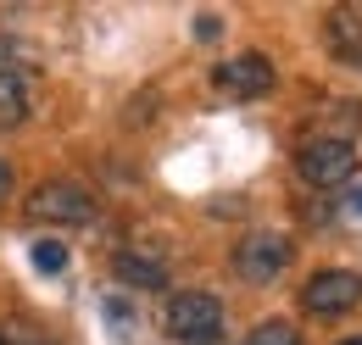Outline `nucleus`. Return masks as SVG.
<instances>
[{
  "label": "nucleus",
  "instance_id": "39448f33",
  "mask_svg": "<svg viewBox=\"0 0 362 345\" xmlns=\"http://www.w3.org/2000/svg\"><path fill=\"white\" fill-rule=\"evenodd\" d=\"M301 306H307L313 317L357 312L362 306V273H351V267H323V273H313L307 290H301Z\"/></svg>",
  "mask_w": 362,
  "mask_h": 345
},
{
  "label": "nucleus",
  "instance_id": "4468645a",
  "mask_svg": "<svg viewBox=\"0 0 362 345\" xmlns=\"http://www.w3.org/2000/svg\"><path fill=\"white\" fill-rule=\"evenodd\" d=\"M0 345H6V340H0Z\"/></svg>",
  "mask_w": 362,
  "mask_h": 345
},
{
  "label": "nucleus",
  "instance_id": "f8f14e48",
  "mask_svg": "<svg viewBox=\"0 0 362 345\" xmlns=\"http://www.w3.org/2000/svg\"><path fill=\"white\" fill-rule=\"evenodd\" d=\"M6 195H11V162H0V206H6Z\"/></svg>",
  "mask_w": 362,
  "mask_h": 345
},
{
  "label": "nucleus",
  "instance_id": "ddd939ff",
  "mask_svg": "<svg viewBox=\"0 0 362 345\" xmlns=\"http://www.w3.org/2000/svg\"><path fill=\"white\" fill-rule=\"evenodd\" d=\"M340 345H362V334H357V340H340Z\"/></svg>",
  "mask_w": 362,
  "mask_h": 345
},
{
  "label": "nucleus",
  "instance_id": "1a4fd4ad",
  "mask_svg": "<svg viewBox=\"0 0 362 345\" xmlns=\"http://www.w3.org/2000/svg\"><path fill=\"white\" fill-rule=\"evenodd\" d=\"M245 345H301V329L284 323V317H268V323L251 329V340H245Z\"/></svg>",
  "mask_w": 362,
  "mask_h": 345
},
{
  "label": "nucleus",
  "instance_id": "9d476101",
  "mask_svg": "<svg viewBox=\"0 0 362 345\" xmlns=\"http://www.w3.org/2000/svg\"><path fill=\"white\" fill-rule=\"evenodd\" d=\"M28 257H34V267H40L45 279H56V273L67 267V245H62V240H40V245H34Z\"/></svg>",
  "mask_w": 362,
  "mask_h": 345
},
{
  "label": "nucleus",
  "instance_id": "f257e3e1",
  "mask_svg": "<svg viewBox=\"0 0 362 345\" xmlns=\"http://www.w3.org/2000/svg\"><path fill=\"white\" fill-rule=\"evenodd\" d=\"M28 217L50 228H90L100 223V201L73 178H45L40 189H28Z\"/></svg>",
  "mask_w": 362,
  "mask_h": 345
},
{
  "label": "nucleus",
  "instance_id": "20e7f679",
  "mask_svg": "<svg viewBox=\"0 0 362 345\" xmlns=\"http://www.w3.org/2000/svg\"><path fill=\"white\" fill-rule=\"evenodd\" d=\"M290 262H296V245H290L284 234H273V228H251V234L234 245V273H240L245 284H273V279H284Z\"/></svg>",
  "mask_w": 362,
  "mask_h": 345
},
{
  "label": "nucleus",
  "instance_id": "f03ea898",
  "mask_svg": "<svg viewBox=\"0 0 362 345\" xmlns=\"http://www.w3.org/2000/svg\"><path fill=\"white\" fill-rule=\"evenodd\" d=\"M162 329L179 345H212L223 334V301L206 290H179L173 301L162 306Z\"/></svg>",
  "mask_w": 362,
  "mask_h": 345
},
{
  "label": "nucleus",
  "instance_id": "7ed1b4c3",
  "mask_svg": "<svg viewBox=\"0 0 362 345\" xmlns=\"http://www.w3.org/2000/svg\"><path fill=\"white\" fill-rule=\"evenodd\" d=\"M296 172H301L307 189H346V184L357 178V145L340 139V134L307 139V145L296 151Z\"/></svg>",
  "mask_w": 362,
  "mask_h": 345
},
{
  "label": "nucleus",
  "instance_id": "6e6552de",
  "mask_svg": "<svg viewBox=\"0 0 362 345\" xmlns=\"http://www.w3.org/2000/svg\"><path fill=\"white\" fill-rule=\"evenodd\" d=\"M28 117V78L17 67H0V129H17Z\"/></svg>",
  "mask_w": 362,
  "mask_h": 345
},
{
  "label": "nucleus",
  "instance_id": "423d86ee",
  "mask_svg": "<svg viewBox=\"0 0 362 345\" xmlns=\"http://www.w3.org/2000/svg\"><path fill=\"white\" fill-rule=\"evenodd\" d=\"M212 84L223 89V95H234V100H262V95H273L279 73H273V62H268V56L245 50V56H228L223 67L212 73Z\"/></svg>",
  "mask_w": 362,
  "mask_h": 345
},
{
  "label": "nucleus",
  "instance_id": "9b49d317",
  "mask_svg": "<svg viewBox=\"0 0 362 345\" xmlns=\"http://www.w3.org/2000/svg\"><path fill=\"white\" fill-rule=\"evenodd\" d=\"M6 345H56V340H45V334H34V329H11V334H0Z\"/></svg>",
  "mask_w": 362,
  "mask_h": 345
},
{
  "label": "nucleus",
  "instance_id": "0eeeda50",
  "mask_svg": "<svg viewBox=\"0 0 362 345\" xmlns=\"http://www.w3.org/2000/svg\"><path fill=\"white\" fill-rule=\"evenodd\" d=\"M112 267H117V279H123V284H134V290H168V262H156V257L117 251Z\"/></svg>",
  "mask_w": 362,
  "mask_h": 345
}]
</instances>
